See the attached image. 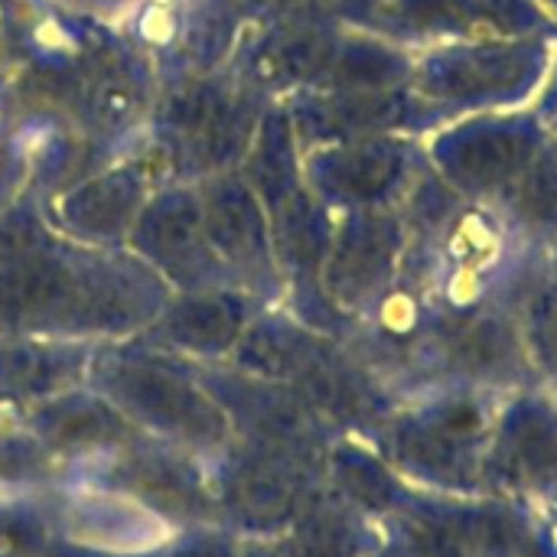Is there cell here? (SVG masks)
Listing matches in <instances>:
<instances>
[{"label":"cell","instance_id":"6da1fadb","mask_svg":"<svg viewBox=\"0 0 557 557\" xmlns=\"http://www.w3.org/2000/svg\"><path fill=\"white\" fill-rule=\"evenodd\" d=\"M503 395L437 385L401 398L379 424L385 463L428 496H483L480 463Z\"/></svg>","mask_w":557,"mask_h":557},{"label":"cell","instance_id":"7a4b0ae2","mask_svg":"<svg viewBox=\"0 0 557 557\" xmlns=\"http://www.w3.org/2000/svg\"><path fill=\"white\" fill-rule=\"evenodd\" d=\"M555 42V36L441 42L411 65L414 98L431 124L476 111L525 108L545 85Z\"/></svg>","mask_w":557,"mask_h":557},{"label":"cell","instance_id":"3957f363","mask_svg":"<svg viewBox=\"0 0 557 557\" xmlns=\"http://www.w3.org/2000/svg\"><path fill=\"white\" fill-rule=\"evenodd\" d=\"M548 140L552 134L532 104L476 111L441 124L424 160L467 202L493 206Z\"/></svg>","mask_w":557,"mask_h":557},{"label":"cell","instance_id":"277c9868","mask_svg":"<svg viewBox=\"0 0 557 557\" xmlns=\"http://www.w3.org/2000/svg\"><path fill=\"white\" fill-rule=\"evenodd\" d=\"M480 493L535 512L557 506V395L529 385L503 395L480 463Z\"/></svg>","mask_w":557,"mask_h":557},{"label":"cell","instance_id":"5b68a950","mask_svg":"<svg viewBox=\"0 0 557 557\" xmlns=\"http://www.w3.org/2000/svg\"><path fill=\"white\" fill-rule=\"evenodd\" d=\"M437 385H467L509 395L539 385L522 346L512 304H486L463 313H441L424 392Z\"/></svg>","mask_w":557,"mask_h":557},{"label":"cell","instance_id":"8992f818","mask_svg":"<svg viewBox=\"0 0 557 557\" xmlns=\"http://www.w3.org/2000/svg\"><path fill=\"white\" fill-rule=\"evenodd\" d=\"M408 248V232L398 212L369 209L359 215L336 261V290L349 307H375L398 281L401 258Z\"/></svg>","mask_w":557,"mask_h":557},{"label":"cell","instance_id":"52a82bcc","mask_svg":"<svg viewBox=\"0 0 557 557\" xmlns=\"http://www.w3.org/2000/svg\"><path fill=\"white\" fill-rule=\"evenodd\" d=\"M493 209L535 251L557 245V140L552 137L535 160L499 193Z\"/></svg>","mask_w":557,"mask_h":557},{"label":"cell","instance_id":"ba28073f","mask_svg":"<svg viewBox=\"0 0 557 557\" xmlns=\"http://www.w3.org/2000/svg\"><path fill=\"white\" fill-rule=\"evenodd\" d=\"M516 317L539 385L557 392V277L548 268L525 287Z\"/></svg>","mask_w":557,"mask_h":557},{"label":"cell","instance_id":"9c48e42d","mask_svg":"<svg viewBox=\"0 0 557 557\" xmlns=\"http://www.w3.org/2000/svg\"><path fill=\"white\" fill-rule=\"evenodd\" d=\"M75 372V362L59 356L49 359L46 349H3L0 352V392L36 395L62 385Z\"/></svg>","mask_w":557,"mask_h":557},{"label":"cell","instance_id":"30bf717a","mask_svg":"<svg viewBox=\"0 0 557 557\" xmlns=\"http://www.w3.org/2000/svg\"><path fill=\"white\" fill-rule=\"evenodd\" d=\"M49 525L36 506L0 503V557H42Z\"/></svg>","mask_w":557,"mask_h":557},{"label":"cell","instance_id":"8fae6325","mask_svg":"<svg viewBox=\"0 0 557 557\" xmlns=\"http://www.w3.org/2000/svg\"><path fill=\"white\" fill-rule=\"evenodd\" d=\"M408 532H411V539H414V545H418L421 557H473V555H467L460 545H454L447 535H441L437 529H431V525L411 522V525H408Z\"/></svg>","mask_w":557,"mask_h":557},{"label":"cell","instance_id":"7c38bea8","mask_svg":"<svg viewBox=\"0 0 557 557\" xmlns=\"http://www.w3.org/2000/svg\"><path fill=\"white\" fill-rule=\"evenodd\" d=\"M535 114L542 117L545 131L557 137V42H555V55H552V65H548V75H545V85L539 91V98L532 101Z\"/></svg>","mask_w":557,"mask_h":557},{"label":"cell","instance_id":"4fadbf2b","mask_svg":"<svg viewBox=\"0 0 557 557\" xmlns=\"http://www.w3.org/2000/svg\"><path fill=\"white\" fill-rule=\"evenodd\" d=\"M535 3H539V7H542V10H545V13H548V16L557 23V0H535Z\"/></svg>","mask_w":557,"mask_h":557},{"label":"cell","instance_id":"5bb4252c","mask_svg":"<svg viewBox=\"0 0 557 557\" xmlns=\"http://www.w3.org/2000/svg\"><path fill=\"white\" fill-rule=\"evenodd\" d=\"M548 271H552V274L557 277V245L552 248V251H548Z\"/></svg>","mask_w":557,"mask_h":557},{"label":"cell","instance_id":"9a60e30c","mask_svg":"<svg viewBox=\"0 0 557 557\" xmlns=\"http://www.w3.org/2000/svg\"><path fill=\"white\" fill-rule=\"evenodd\" d=\"M555 140H557V137H555Z\"/></svg>","mask_w":557,"mask_h":557}]
</instances>
